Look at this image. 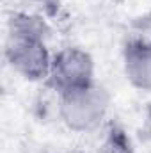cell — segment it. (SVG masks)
<instances>
[{"instance_id": "obj_4", "label": "cell", "mask_w": 151, "mask_h": 153, "mask_svg": "<svg viewBox=\"0 0 151 153\" xmlns=\"http://www.w3.org/2000/svg\"><path fill=\"white\" fill-rule=\"evenodd\" d=\"M123 73L133 89L151 93V45L124 39Z\"/></svg>"}, {"instance_id": "obj_1", "label": "cell", "mask_w": 151, "mask_h": 153, "mask_svg": "<svg viewBox=\"0 0 151 153\" xmlns=\"http://www.w3.org/2000/svg\"><path fill=\"white\" fill-rule=\"evenodd\" d=\"M110 93L105 85H91L57 94V112L64 126L76 134H89L101 126L110 109Z\"/></svg>"}, {"instance_id": "obj_6", "label": "cell", "mask_w": 151, "mask_h": 153, "mask_svg": "<svg viewBox=\"0 0 151 153\" xmlns=\"http://www.w3.org/2000/svg\"><path fill=\"white\" fill-rule=\"evenodd\" d=\"M96 153H135V148L126 130L119 123L112 121L109 123L103 141L100 143Z\"/></svg>"}, {"instance_id": "obj_9", "label": "cell", "mask_w": 151, "mask_h": 153, "mask_svg": "<svg viewBox=\"0 0 151 153\" xmlns=\"http://www.w3.org/2000/svg\"><path fill=\"white\" fill-rule=\"evenodd\" d=\"M30 2H32V0H30Z\"/></svg>"}, {"instance_id": "obj_5", "label": "cell", "mask_w": 151, "mask_h": 153, "mask_svg": "<svg viewBox=\"0 0 151 153\" xmlns=\"http://www.w3.org/2000/svg\"><path fill=\"white\" fill-rule=\"evenodd\" d=\"M7 36L46 43L52 36V29L48 22L38 13H30L25 9H13L7 16Z\"/></svg>"}, {"instance_id": "obj_2", "label": "cell", "mask_w": 151, "mask_h": 153, "mask_svg": "<svg viewBox=\"0 0 151 153\" xmlns=\"http://www.w3.org/2000/svg\"><path fill=\"white\" fill-rule=\"evenodd\" d=\"M94 59L80 46H64L53 53L46 85L57 94L94 84Z\"/></svg>"}, {"instance_id": "obj_8", "label": "cell", "mask_w": 151, "mask_h": 153, "mask_svg": "<svg viewBox=\"0 0 151 153\" xmlns=\"http://www.w3.org/2000/svg\"><path fill=\"white\" fill-rule=\"evenodd\" d=\"M144 116H146V125H148V128L151 130V102L146 105V111H144Z\"/></svg>"}, {"instance_id": "obj_7", "label": "cell", "mask_w": 151, "mask_h": 153, "mask_svg": "<svg viewBox=\"0 0 151 153\" xmlns=\"http://www.w3.org/2000/svg\"><path fill=\"white\" fill-rule=\"evenodd\" d=\"M128 41H137V43H146L151 45V14L135 18L128 29L126 38Z\"/></svg>"}, {"instance_id": "obj_3", "label": "cell", "mask_w": 151, "mask_h": 153, "mask_svg": "<svg viewBox=\"0 0 151 153\" xmlns=\"http://www.w3.org/2000/svg\"><path fill=\"white\" fill-rule=\"evenodd\" d=\"M4 57L7 66L29 82H46L53 55L46 43L27 39L5 38Z\"/></svg>"}]
</instances>
